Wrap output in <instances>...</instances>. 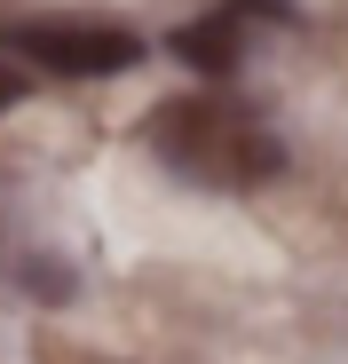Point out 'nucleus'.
<instances>
[{
    "label": "nucleus",
    "mask_w": 348,
    "mask_h": 364,
    "mask_svg": "<svg viewBox=\"0 0 348 364\" xmlns=\"http://www.w3.org/2000/svg\"><path fill=\"white\" fill-rule=\"evenodd\" d=\"M16 95H24V72H16V64H9V55H0V111H9V103H16Z\"/></svg>",
    "instance_id": "20e7f679"
},
{
    "label": "nucleus",
    "mask_w": 348,
    "mask_h": 364,
    "mask_svg": "<svg viewBox=\"0 0 348 364\" xmlns=\"http://www.w3.org/2000/svg\"><path fill=\"white\" fill-rule=\"evenodd\" d=\"M0 55L16 72H48V80H111L143 55V40L111 16H16L0 24Z\"/></svg>",
    "instance_id": "f03ea898"
},
{
    "label": "nucleus",
    "mask_w": 348,
    "mask_h": 364,
    "mask_svg": "<svg viewBox=\"0 0 348 364\" xmlns=\"http://www.w3.org/2000/svg\"><path fill=\"white\" fill-rule=\"evenodd\" d=\"M261 24H293V9H285V0H222V9H206V16H190L174 32V55H183L190 72H206V80H229L246 64V40Z\"/></svg>",
    "instance_id": "7ed1b4c3"
},
{
    "label": "nucleus",
    "mask_w": 348,
    "mask_h": 364,
    "mask_svg": "<svg viewBox=\"0 0 348 364\" xmlns=\"http://www.w3.org/2000/svg\"><path fill=\"white\" fill-rule=\"evenodd\" d=\"M151 151L166 174L198 182V191H254L285 166V143L261 127L246 103L229 95H174L151 111Z\"/></svg>",
    "instance_id": "f257e3e1"
}]
</instances>
